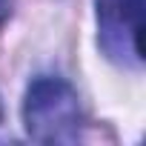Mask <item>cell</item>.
Listing matches in <instances>:
<instances>
[{
    "mask_svg": "<svg viewBox=\"0 0 146 146\" xmlns=\"http://www.w3.org/2000/svg\"><path fill=\"white\" fill-rule=\"evenodd\" d=\"M23 126L37 143H69L78 137L80 100L63 78H35L23 95Z\"/></svg>",
    "mask_w": 146,
    "mask_h": 146,
    "instance_id": "6da1fadb",
    "label": "cell"
},
{
    "mask_svg": "<svg viewBox=\"0 0 146 146\" xmlns=\"http://www.w3.org/2000/svg\"><path fill=\"white\" fill-rule=\"evenodd\" d=\"M0 115H3V112H0Z\"/></svg>",
    "mask_w": 146,
    "mask_h": 146,
    "instance_id": "3957f363",
    "label": "cell"
},
{
    "mask_svg": "<svg viewBox=\"0 0 146 146\" xmlns=\"http://www.w3.org/2000/svg\"><path fill=\"white\" fill-rule=\"evenodd\" d=\"M98 3V43L109 60L126 63L132 54L143 60V6L146 0H95Z\"/></svg>",
    "mask_w": 146,
    "mask_h": 146,
    "instance_id": "7a4b0ae2",
    "label": "cell"
}]
</instances>
